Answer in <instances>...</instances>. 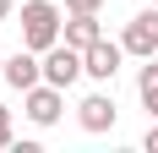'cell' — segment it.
Returning <instances> with one entry per match:
<instances>
[{"mask_svg": "<svg viewBox=\"0 0 158 153\" xmlns=\"http://www.w3.org/2000/svg\"><path fill=\"white\" fill-rule=\"evenodd\" d=\"M98 38H104V28H98V11H71V22H65V44L93 49Z\"/></svg>", "mask_w": 158, "mask_h": 153, "instance_id": "obj_8", "label": "cell"}, {"mask_svg": "<svg viewBox=\"0 0 158 153\" xmlns=\"http://www.w3.org/2000/svg\"><path fill=\"white\" fill-rule=\"evenodd\" d=\"M82 60H87V76H93V82H114V71H120V60H126V44L98 38L93 49H82Z\"/></svg>", "mask_w": 158, "mask_h": 153, "instance_id": "obj_7", "label": "cell"}, {"mask_svg": "<svg viewBox=\"0 0 158 153\" xmlns=\"http://www.w3.org/2000/svg\"><path fill=\"white\" fill-rule=\"evenodd\" d=\"M142 104H147V115L158 120V93H142Z\"/></svg>", "mask_w": 158, "mask_h": 153, "instance_id": "obj_13", "label": "cell"}, {"mask_svg": "<svg viewBox=\"0 0 158 153\" xmlns=\"http://www.w3.org/2000/svg\"><path fill=\"white\" fill-rule=\"evenodd\" d=\"M0 148H11V109L0 104Z\"/></svg>", "mask_w": 158, "mask_h": 153, "instance_id": "obj_10", "label": "cell"}, {"mask_svg": "<svg viewBox=\"0 0 158 153\" xmlns=\"http://www.w3.org/2000/svg\"><path fill=\"white\" fill-rule=\"evenodd\" d=\"M60 38H65L60 6H55V0H27V6H22V44L44 55V49H55Z\"/></svg>", "mask_w": 158, "mask_h": 153, "instance_id": "obj_1", "label": "cell"}, {"mask_svg": "<svg viewBox=\"0 0 158 153\" xmlns=\"http://www.w3.org/2000/svg\"><path fill=\"white\" fill-rule=\"evenodd\" d=\"M6 16H11V0H0V22H6Z\"/></svg>", "mask_w": 158, "mask_h": 153, "instance_id": "obj_14", "label": "cell"}, {"mask_svg": "<svg viewBox=\"0 0 158 153\" xmlns=\"http://www.w3.org/2000/svg\"><path fill=\"white\" fill-rule=\"evenodd\" d=\"M22 109H27V120H33V126H55V120H60V109H65V88L38 82V88L22 93Z\"/></svg>", "mask_w": 158, "mask_h": 153, "instance_id": "obj_4", "label": "cell"}, {"mask_svg": "<svg viewBox=\"0 0 158 153\" xmlns=\"http://www.w3.org/2000/svg\"><path fill=\"white\" fill-rule=\"evenodd\" d=\"M77 76H87V60H82V49L77 44H55V49H44V82H55V88H71Z\"/></svg>", "mask_w": 158, "mask_h": 153, "instance_id": "obj_2", "label": "cell"}, {"mask_svg": "<svg viewBox=\"0 0 158 153\" xmlns=\"http://www.w3.org/2000/svg\"><path fill=\"white\" fill-rule=\"evenodd\" d=\"M142 148H147V153H158V126H147V137H142Z\"/></svg>", "mask_w": 158, "mask_h": 153, "instance_id": "obj_12", "label": "cell"}, {"mask_svg": "<svg viewBox=\"0 0 158 153\" xmlns=\"http://www.w3.org/2000/svg\"><path fill=\"white\" fill-rule=\"evenodd\" d=\"M6 82H11L16 93H27V88H38V82H44V55H38V49H16V55H6Z\"/></svg>", "mask_w": 158, "mask_h": 153, "instance_id": "obj_5", "label": "cell"}, {"mask_svg": "<svg viewBox=\"0 0 158 153\" xmlns=\"http://www.w3.org/2000/svg\"><path fill=\"white\" fill-rule=\"evenodd\" d=\"M120 44H126V55H158V6L147 0V11H136L126 22V33H120Z\"/></svg>", "mask_w": 158, "mask_h": 153, "instance_id": "obj_3", "label": "cell"}, {"mask_svg": "<svg viewBox=\"0 0 158 153\" xmlns=\"http://www.w3.org/2000/svg\"><path fill=\"white\" fill-rule=\"evenodd\" d=\"M0 76H6V60H0Z\"/></svg>", "mask_w": 158, "mask_h": 153, "instance_id": "obj_15", "label": "cell"}, {"mask_svg": "<svg viewBox=\"0 0 158 153\" xmlns=\"http://www.w3.org/2000/svg\"><path fill=\"white\" fill-rule=\"evenodd\" d=\"M153 6H158V0H153Z\"/></svg>", "mask_w": 158, "mask_h": 153, "instance_id": "obj_16", "label": "cell"}, {"mask_svg": "<svg viewBox=\"0 0 158 153\" xmlns=\"http://www.w3.org/2000/svg\"><path fill=\"white\" fill-rule=\"evenodd\" d=\"M65 11H104V0H65Z\"/></svg>", "mask_w": 158, "mask_h": 153, "instance_id": "obj_11", "label": "cell"}, {"mask_svg": "<svg viewBox=\"0 0 158 153\" xmlns=\"http://www.w3.org/2000/svg\"><path fill=\"white\" fill-rule=\"evenodd\" d=\"M136 93H158V55H147V66L136 71Z\"/></svg>", "mask_w": 158, "mask_h": 153, "instance_id": "obj_9", "label": "cell"}, {"mask_svg": "<svg viewBox=\"0 0 158 153\" xmlns=\"http://www.w3.org/2000/svg\"><path fill=\"white\" fill-rule=\"evenodd\" d=\"M114 115H120V109H114V98L109 93H87V98H82L77 104V120H82V131H114Z\"/></svg>", "mask_w": 158, "mask_h": 153, "instance_id": "obj_6", "label": "cell"}]
</instances>
